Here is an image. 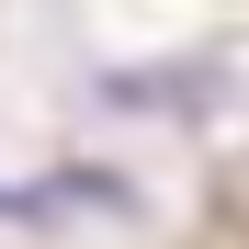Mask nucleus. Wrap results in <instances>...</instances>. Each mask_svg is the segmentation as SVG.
Here are the masks:
<instances>
[{"mask_svg": "<svg viewBox=\"0 0 249 249\" xmlns=\"http://www.w3.org/2000/svg\"><path fill=\"white\" fill-rule=\"evenodd\" d=\"M79 204H102V215H124V193L113 170H46V181H0V227H57V215H79Z\"/></svg>", "mask_w": 249, "mask_h": 249, "instance_id": "nucleus-1", "label": "nucleus"}, {"mask_svg": "<svg viewBox=\"0 0 249 249\" xmlns=\"http://www.w3.org/2000/svg\"><path fill=\"white\" fill-rule=\"evenodd\" d=\"M102 102H147V113H215L227 102V68L204 57V68H113V79H91Z\"/></svg>", "mask_w": 249, "mask_h": 249, "instance_id": "nucleus-2", "label": "nucleus"}]
</instances>
